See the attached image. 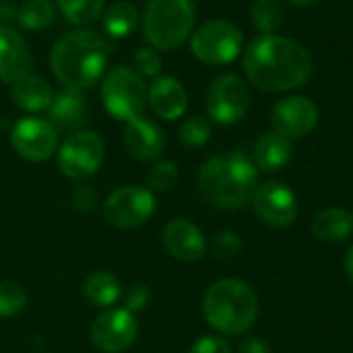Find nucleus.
<instances>
[{
    "mask_svg": "<svg viewBox=\"0 0 353 353\" xmlns=\"http://www.w3.org/2000/svg\"><path fill=\"white\" fill-rule=\"evenodd\" d=\"M244 72L263 91L302 87L312 74V58L304 46L283 35H261L244 52Z\"/></svg>",
    "mask_w": 353,
    "mask_h": 353,
    "instance_id": "1",
    "label": "nucleus"
},
{
    "mask_svg": "<svg viewBox=\"0 0 353 353\" xmlns=\"http://www.w3.org/2000/svg\"><path fill=\"white\" fill-rule=\"evenodd\" d=\"M110 58V43L103 35L91 29H77L62 35L52 48L50 64L54 77L70 89H89L93 87Z\"/></svg>",
    "mask_w": 353,
    "mask_h": 353,
    "instance_id": "2",
    "label": "nucleus"
},
{
    "mask_svg": "<svg viewBox=\"0 0 353 353\" xmlns=\"http://www.w3.org/2000/svg\"><path fill=\"white\" fill-rule=\"evenodd\" d=\"M256 188V165L242 153L215 155L199 172V190L217 209H240L248 205Z\"/></svg>",
    "mask_w": 353,
    "mask_h": 353,
    "instance_id": "3",
    "label": "nucleus"
},
{
    "mask_svg": "<svg viewBox=\"0 0 353 353\" xmlns=\"http://www.w3.org/2000/svg\"><path fill=\"white\" fill-rule=\"evenodd\" d=\"M207 323L223 335H242L259 319V296L240 279L215 281L203 298Z\"/></svg>",
    "mask_w": 353,
    "mask_h": 353,
    "instance_id": "4",
    "label": "nucleus"
},
{
    "mask_svg": "<svg viewBox=\"0 0 353 353\" xmlns=\"http://www.w3.org/2000/svg\"><path fill=\"white\" fill-rule=\"evenodd\" d=\"M194 27L192 0H149L143 12L141 31L153 50L172 52L180 48Z\"/></svg>",
    "mask_w": 353,
    "mask_h": 353,
    "instance_id": "5",
    "label": "nucleus"
},
{
    "mask_svg": "<svg viewBox=\"0 0 353 353\" xmlns=\"http://www.w3.org/2000/svg\"><path fill=\"white\" fill-rule=\"evenodd\" d=\"M147 85L143 77L128 66H118L108 72L101 83V101L116 120H137L147 105Z\"/></svg>",
    "mask_w": 353,
    "mask_h": 353,
    "instance_id": "6",
    "label": "nucleus"
},
{
    "mask_svg": "<svg viewBox=\"0 0 353 353\" xmlns=\"http://www.w3.org/2000/svg\"><path fill=\"white\" fill-rule=\"evenodd\" d=\"M242 41L244 37L234 23L217 19L201 25L192 33L190 50L201 62L211 66H223L238 58Z\"/></svg>",
    "mask_w": 353,
    "mask_h": 353,
    "instance_id": "7",
    "label": "nucleus"
},
{
    "mask_svg": "<svg viewBox=\"0 0 353 353\" xmlns=\"http://www.w3.org/2000/svg\"><path fill=\"white\" fill-rule=\"evenodd\" d=\"M103 141L91 130H77L60 145L58 168L70 180L91 178L103 163Z\"/></svg>",
    "mask_w": 353,
    "mask_h": 353,
    "instance_id": "8",
    "label": "nucleus"
},
{
    "mask_svg": "<svg viewBox=\"0 0 353 353\" xmlns=\"http://www.w3.org/2000/svg\"><path fill=\"white\" fill-rule=\"evenodd\" d=\"M207 114L217 124L240 122L250 108V91L238 74H221L207 89Z\"/></svg>",
    "mask_w": 353,
    "mask_h": 353,
    "instance_id": "9",
    "label": "nucleus"
},
{
    "mask_svg": "<svg viewBox=\"0 0 353 353\" xmlns=\"http://www.w3.org/2000/svg\"><path fill=\"white\" fill-rule=\"evenodd\" d=\"M155 213V196L143 186H120L103 203V217L108 223L132 230L151 219Z\"/></svg>",
    "mask_w": 353,
    "mask_h": 353,
    "instance_id": "10",
    "label": "nucleus"
},
{
    "mask_svg": "<svg viewBox=\"0 0 353 353\" xmlns=\"http://www.w3.org/2000/svg\"><path fill=\"white\" fill-rule=\"evenodd\" d=\"M10 145L23 159L39 163L54 155L58 147V130L50 120L29 116L12 126Z\"/></svg>",
    "mask_w": 353,
    "mask_h": 353,
    "instance_id": "11",
    "label": "nucleus"
},
{
    "mask_svg": "<svg viewBox=\"0 0 353 353\" xmlns=\"http://www.w3.org/2000/svg\"><path fill=\"white\" fill-rule=\"evenodd\" d=\"M254 211L259 219L275 230L290 228L296 217H298V201L294 190L279 182V180H269L259 184L254 192Z\"/></svg>",
    "mask_w": 353,
    "mask_h": 353,
    "instance_id": "12",
    "label": "nucleus"
},
{
    "mask_svg": "<svg viewBox=\"0 0 353 353\" xmlns=\"http://www.w3.org/2000/svg\"><path fill=\"white\" fill-rule=\"evenodd\" d=\"M139 335V323L126 308H110L99 314L91 327V341L103 353L128 350Z\"/></svg>",
    "mask_w": 353,
    "mask_h": 353,
    "instance_id": "13",
    "label": "nucleus"
},
{
    "mask_svg": "<svg viewBox=\"0 0 353 353\" xmlns=\"http://www.w3.org/2000/svg\"><path fill=\"white\" fill-rule=\"evenodd\" d=\"M271 122L275 132L283 134L285 139H300L314 130L319 122V110L308 97L290 95L277 101L271 112Z\"/></svg>",
    "mask_w": 353,
    "mask_h": 353,
    "instance_id": "14",
    "label": "nucleus"
},
{
    "mask_svg": "<svg viewBox=\"0 0 353 353\" xmlns=\"http://www.w3.org/2000/svg\"><path fill=\"white\" fill-rule=\"evenodd\" d=\"M161 236H163L165 250L182 263H196L205 256L207 250L205 236L190 219L176 217L168 221Z\"/></svg>",
    "mask_w": 353,
    "mask_h": 353,
    "instance_id": "15",
    "label": "nucleus"
},
{
    "mask_svg": "<svg viewBox=\"0 0 353 353\" xmlns=\"http://www.w3.org/2000/svg\"><path fill=\"white\" fill-rule=\"evenodd\" d=\"M50 122L56 130H64L68 134L83 130L89 120V103L79 89L64 87L60 93H54V99L48 108Z\"/></svg>",
    "mask_w": 353,
    "mask_h": 353,
    "instance_id": "16",
    "label": "nucleus"
},
{
    "mask_svg": "<svg viewBox=\"0 0 353 353\" xmlns=\"http://www.w3.org/2000/svg\"><path fill=\"white\" fill-rule=\"evenodd\" d=\"M29 68L31 54L23 35L14 27L0 23V81L14 83L29 74Z\"/></svg>",
    "mask_w": 353,
    "mask_h": 353,
    "instance_id": "17",
    "label": "nucleus"
},
{
    "mask_svg": "<svg viewBox=\"0 0 353 353\" xmlns=\"http://www.w3.org/2000/svg\"><path fill=\"white\" fill-rule=\"evenodd\" d=\"M124 145L128 153L139 161H155L165 145L163 132L157 124L145 118L130 120L124 130Z\"/></svg>",
    "mask_w": 353,
    "mask_h": 353,
    "instance_id": "18",
    "label": "nucleus"
},
{
    "mask_svg": "<svg viewBox=\"0 0 353 353\" xmlns=\"http://www.w3.org/2000/svg\"><path fill=\"white\" fill-rule=\"evenodd\" d=\"M151 110L163 120H178L188 108V95L182 83L174 77H157L153 79L147 93Z\"/></svg>",
    "mask_w": 353,
    "mask_h": 353,
    "instance_id": "19",
    "label": "nucleus"
},
{
    "mask_svg": "<svg viewBox=\"0 0 353 353\" xmlns=\"http://www.w3.org/2000/svg\"><path fill=\"white\" fill-rule=\"evenodd\" d=\"M254 165L263 172H277L281 168H285L292 161L294 155V147L290 143V139H285L283 134L271 130L265 132L256 143H254Z\"/></svg>",
    "mask_w": 353,
    "mask_h": 353,
    "instance_id": "20",
    "label": "nucleus"
},
{
    "mask_svg": "<svg viewBox=\"0 0 353 353\" xmlns=\"http://www.w3.org/2000/svg\"><path fill=\"white\" fill-rule=\"evenodd\" d=\"M10 95L12 101L25 112H46L54 99L52 87L41 77H33V74H25L19 81H14Z\"/></svg>",
    "mask_w": 353,
    "mask_h": 353,
    "instance_id": "21",
    "label": "nucleus"
},
{
    "mask_svg": "<svg viewBox=\"0 0 353 353\" xmlns=\"http://www.w3.org/2000/svg\"><path fill=\"white\" fill-rule=\"evenodd\" d=\"M312 234L321 242H345L353 234V215L341 207H327L316 213Z\"/></svg>",
    "mask_w": 353,
    "mask_h": 353,
    "instance_id": "22",
    "label": "nucleus"
},
{
    "mask_svg": "<svg viewBox=\"0 0 353 353\" xmlns=\"http://www.w3.org/2000/svg\"><path fill=\"white\" fill-rule=\"evenodd\" d=\"M83 294L85 298L99 308H110L116 304L122 296V285L120 279L108 271H95L91 273L85 283H83Z\"/></svg>",
    "mask_w": 353,
    "mask_h": 353,
    "instance_id": "23",
    "label": "nucleus"
},
{
    "mask_svg": "<svg viewBox=\"0 0 353 353\" xmlns=\"http://www.w3.org/2000/svg\"><path fill=\"white\" fill-rule=\"evenodd\" d=\"M137 23H139V12H137L134 4L126 2V0H118L114 4H110L101 14L103 31L116 39L130 35L134 31Z\"/></svg>",
    "mask_w": 353,
    "mask_h": 353,
    "instance_id": "24",
    "label": "nucleus"
},
{
    "mask_svg": "<svg viewBox=\"0 0 353 353\" xmlns=\"http://www.w3.org/2000/svg\"><path fill=\"white\" fill-rule=\"evenodd\" d=\"M56 6L52 0H25L19 4L17 23L27 31H41L54 23Z\"/></svg>",
    "mask_w": 353,
    "mask_h": 353,
    "instance_id": "25",
    "label": "nucleus"
},
{
    "mask_svg": "<svg viewBox=\"0 0 353 353\" xmlns=\"http://www.w3.org/2000/svg\"><path fill=\"white\" fill-rule=\"evenodd\" d=\"M56 4L72 25H91L103 14V0H56Z\"/></svg>",
    "mask_w": 353,
    "mask_h": 353,
    "instance_id": "26",
    "label": "nucleus"
},
{
    "mask_svg": "<svg viewBox=\"0 0 353 353\" xmlns=\"http://www.w3.org/2000/svg\"><path fill=\"white\" fill-rule=\"evenodd\" d=\"M252 23L263 35L275 33L283 23V6L279 0H256L252 4Z\"/></svg>",
    "mask_w": 353,
    "mask_h": 353,
    "instance_id": "27",
    "label": "nucleus"
},
{
    "mask_svg": "<svg viewBox=\"0 0 353 353\" xmlns=\"http://www.w3.org/2000/svg\"><path fill=\"white\" fill-rule=\"evenodd\" d=\"M209 139H211V124L203 116H192L180 126V141H182V145H186L190 149H199V147L207 145Z\"/></svg>",
    "mask_w": 353,
    "mask_h": 353,
    "instance_id": "28",
    "label": "nucleus"
},
{
    "mask_svg": "<svg viewBox=\"0 0 353 353\" xmlns=\"http://www.w3.org/2000/svg\"><path fill=\"white\" fill-rule=\"evenodd\" d=\"M27 304L25 290L14 281H0V319L19 314Z\"/></svg>",
    "mask_w": 353,
    "mask_h": 353,
    "instance_id": "29",
    "label": "nucleus"
},
{
    "mask_svg": "<svg viewBox=\"0 0 353 353\" xmlns=\"http://www.w3.org/2000/svg\"><path fill=\"white\" fill-rule=\"evenodd\" d=\"M178 180V168L174 161H157L149 174H147V182L151 186V190H157V192H163V190H170Z\"/></svg>",
    "mask_w": 353,
    "mask_h": 353,
    "instance_id": "30",
    "label": "nucleus"
},
{
    "mask_svg": "<svg viewBox=\"0 0 353 353\" xmlns=\"http://www.w3.org/2000/svg\"><path fill=\"white\" fill-rule=\"evenodd\" d=\"M211 250L217 259H234L240 254L242 250V240L236 232H219L215 238H213V244H211Z\"/></svg>",
    "mask_w": 353,
    "mask_h": 353,
    "instance_id": "31",
    "label": "nucleus"
},
{
    "mask_svg": "<svg viewBox=\"0 0 353 353\" xmlns=\"http://www.w3.org/2000/svg\"><path fill=\"white\" fill-rule=\"evenodd\" d=\"M134 70L141 77H149V79H157L159 70H161V60L157 56V52L153 48H141L134 54Z\"/></svg>",
    "mask_w": 353,
    "mask_h": 353,
    "instance_id": "32",
    "label": "nucleus"
},
{
    "mask_svg": "<svg viewBox=\"0 0 353 353\" xmlns=\"http://www.w3.org/2000/svg\"><path fill=\"white\" fill-rule=\"evenodd\" d=\"M149 300H151L149 288L143 285V283H134V285H130L128 292L124 294V308L130 310V312L134 314V312L143 310V308L149 304Z\"/></svg>",
    "mask_w": 353,
    "mask_h": 353,
    "instance_id": "33",
    "label": "nucleus"
},
{
    "mask_svg": "<svg viewBox=\"0 0 353 353\" xmlns=\"http://www.w3.org/2000/svg\"><path fill=\"white\" fill-rule=\"evenodd\" d=\"M188 353H232V347L223 337L205 335L199 341H194V345L190 347Z\"/></svg>",
    "mask_w": 353,
    "mask_h": 353,
    "instance_id": "34",
    "label": "nucleus"
},
{
    "mask_svg": "<svg viewBox=\"0 0 353 353\" xmlns=\"http://www.w3.org/2000/svg\"><path fill=\"white\" fill-rule=\"evenodd\" d=\"M95 203H97V194L91 186L87 184H81L72 190V207L79 211V213H89L95 209Z\"/></svg>",
    "mask_w": 353,
    "mask_h": 353,
    "instance_id": "35",
    "label": "nucleus"
},
{
    "mask_svg": "<svg viewBox=\"0 0 353 353\" xmlns=\"http://www.w3.org/2000/svg\"><path fill=\"white\" fill-rule=\"evenodd\" d=\"M238 353H271V350L265 341H261L256 337H246L240 341Z\"/></svg>",
    "mask_w": 353,
    "mask_h": 353,
    "instance_id": "36",
    "label": "nucleus"
},
{
    "mask_svg": "<svg viewBox=\"0 0 353 353\" xmlns=\"http://www.w3.org/2000/svg\"><path fill=\"white\" fill-rule=\"evenodd\" d=\"M17 10H19V6L12 0H0V21H2V25H6V21H10V19H17Z\"/></svg>",
    "mask_w": 353,
    "mask_h": 353,
    "instance_id": "37",
    "label": "nucleus"
},
{
    "mask_svg": "<svg viewBox=\"0 0 353 353\" xmlns=\"http://www.w3.org/2000/svg\"><path fill=\"white\" fill-rule=\"evenodd\" d=\"M345 273H347L350 281H352V283H353V244H352V246H350L347 254H345Z\"/></svg>",
    "mask_w": 353,
    "mask_h": 353,
    "instance_id": "38",
    "label": "nucleus"
},
{
    "mask_svg": "<svg viewBox=\"0 0 353 353\" xmlns=\"http://www.w3.org/2000/svg\"><path fill=\"white\" fill-rule=\"evenodd\" d=\"M292 4H296V6H312V4H316L319 0H290Z\"/></svg>",
    "mask_w": 353,
    "mask_h": 353,
    "instance_id": "39",
    "label": "nucleus"
}]
</instances>
